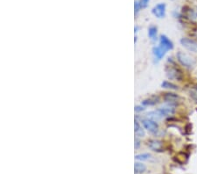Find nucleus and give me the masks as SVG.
Listing matches in <instances>:
<instances>
[{
  "mask_svg": "<svg viewBox=\"0 0 197 174\" xmlns=\"http://www.w3.org/2000/svg\"><path fill=\"white\" fill-rule=\"evenodd\" d=\"M166 73L169 79H174L180 81L182 79V72L179 68L175 66L173 62L166 67Z\"/></svg>",
  "mask_w": 197,
  "mask_h": 174,
  "instance_id": "f257e3e1",
  "label": "nucleus"
},
{
  "mask_svg": "<svg viewBox=\"0 0 197 174\" xmlns=\"http://www.w3.org/2000/svg\"><path fill=\"white\" fill-rule=\"evenodd\" d=\"M176 57H177V60L179 61L180 64L187 69H193L195 65V62L194 61V59L192 57H190L189 55L181 52V51H179L176 54Z\"/></svg>",
  "mask_w": 197,
  "mask_h": 174,
  "instance_id": "f03ea898",
  "label": "nucleus"
},
{
  "mask_svg": "<svg viewBox=\"0 0 197 174\" xmlns=\"http://www.w3.org/2000/svg\"><path fill=\"white\" fill-rule=\"evenodd\" d=\"M180 44L191 52L197 53V41L189 38H181Z\"/></svg>",
  "mask_w": 197,
  "mask_h": 174,
  "instance_id": "7ed1b4c3",
  "label": "nucleus"
},
{
  "mask_svg": "<svg viewBox=\"0 0 197 174\" xmlns=\"http://www.w3.org/2000/svg\"><path fill=\"white\" fill-rule=\"evenodd\" d=\"M142 124H143L145 129H146L147 131H149L151 133H156L158 130V128H159L158 124L153 120L151 119L144 120L142 121Z\"/></svg>",
  "mask_w": 197,
  "mask_h": 174,
  "instance_id": "20e7f679",
  "label": "nucleus"
},
{
  "mask_svg": "<svg viewBox=\"0 0 197 174\" xmlns=\"http://www.w3.org/2000/svg\"><path fill=\"white\" fill-rule=\"evenodd\" d=\"M152 13L157 18H162L166 16V5L165 4H159L156 6H154L152 10Z\"/></svg>",
  "mask_w": 197,
  "mask_h": 174,
  "instance_id": "39448f33",
  "label": "nucleus"
},
{
  "mask_svg": "<svg viewBox=\"0 0 197 174\" xmlns=\"http://www.w3.org/2000/svg\"><path fill=\"white\" fill-rule=\"evenodd\" d=\"M160 47L163 48L166 51H168V50L173 48V42H172L166 36V35H160Z\"/></svg>",
  "mask_w": 197,
  "mask_h": 174,
  "instance_id": "423d86ee",
  "label": "nucleus"
},
{
  "mask_svg": "<svg viewBox=\"0 0 197 174\" xmlns=\"http://www.w3.org/2000/svg\"><path fill=\"white\" fill-rule=\"evenodd\" d=\"M158 112L160 113V115H161L162 117H164V116H170V115L174 113L175 108H174V107L172 104H170L168 107H161V108L158 109Z\"/></svg>",
  "mask_w": 197,
  "mask_h": 174,
  "instance_id": "0eeeda50",
  "label": "nucleus"
},
{
  "mask_svg": "<svg viewBox=\"0 0 197 174\" xmlns=\"http://www.w3.org/2000/svg\"><path fill=\"white\" fill-rule=\"evenodd\" d=\"M148 146L154 151H161L163 143L161 141H159V140H152L148 142Z\"/></svg>",
  "mask_w": 197,
  "mask_h": 174,
  "instance_id": "6e6552de",
  "label": "nucleus"
},
{
  "mask_svg": "<svg viewBox=\"0 0 197 174\" xmlns=\"http://www.w3.org/2000/svg\"><path fill=\"white\" fill-rule=\"evenodd\" d=\"M166 50L161 48L160 46H158V47H154L153 48V49H152V53H153V55L155 56V58H157L158 60H160L162 59L163 57H164V55L166 54Z\"/></svg>",
  "mask_w": 197,
  "mask_h": 174,
  "instance_id": "1a4fd4ad",
  "label": "nucleus"
},
{
  "mask_svg": "<svg viewBox=\"0 0 197 174\" xmlns=\"http://www.w3.org/2000/svg\"><path fill=\"white\" fill-rule=\"evenodd\" d=\"M146 170V166L139 162L135 163L134 165V172L136 174H141L145 172Z\"/></svg>",
  "mask_w": 197,
  "mask_h": 174,
  "instance_id": "9d476101",
  "label": "nucleus"
},
{
  "mask_svg": "<svg viewBox=\"0 0 197 174\" xmlns=\"http://www.w3.org/2000/svg\"><path fill=\"white\" fill-rule=\"evenodd\" d=\"M135 135L138 136V137H143L145 136V132H144V129L139 125V123L138 122V120H135Z\"/></svg>",
  "mask_w": 197,
  "mask_h": 174,
  "instance_id": "9b49d317",
  "label": "nucleus"
},
{
  "mask_svg": "<svg viewBox=\"0 0 197 174\" xmlns=\"http://www.w3.org/2000/svg\"><path fill=\"white\" fill-rule=\"evenodd\" d=\"M164 100L167 102H169L170 104L173 103L175 100H178V96L174 93H165Z\"/></svg>",
  "mask_w": 197,
  "mask_h": 174,
  "instance_id": "f8f14e48",
  "label": "nucleus"
},
{
  "mask_svg": "<svg viewBox=\"0 0 197 174\" xmlns=\"http://www.w3.org/2000/svg\"><path fill=\"white\" fill-rule=\"evenodd\" d=\"M148 35L153 41H155L157 40V28H155V27L149 28V29H148Z\"/></svg>",
  "mask_w": 197,
  "mask_h": 174,
  "instance_id": "ddd939ff",
  "label": "nucleus"
},
{
  "mask_svg": "<svg viewBox=\"0 0 197 174\" xmlns=\"http://www.w3.org/2000/svg\"><path fill=\"white\" fill-rule=\"evenodd\" d=\"M159 102V99L158 98H155V97H152L150 99H147L145 100H144L142 102L144 106H153L155 104H157Z\"/></svg>",
  "mask_w": 197,
  "mask_h": 174,
  "instance_id": "4468645a",
  "label": "nucleus"
},
{
  "mask_svg": "<svg viewBox=\"0 0 197 174\" xmlns=\"http://www.w3.org/2000/svg\"><path fill=\"white\" fill-rule=\"evenodd\" d=\"M161 86L163 88H166V89H170V90H177L178 87L177 85L173 84V83L168 82V81H164L161 84Z\"/></svg>",
  "mask_w": 197,
  "mask_h": 174,
  "instance_id": "2eb2a0df",
  "label": "nucleus"
},
{
  "mask_svg": "<svg viewBox=\"0 0 197 174\" xmlns=\"http://www.w3.org/2000/svg\"><path fill=\"white\" fill-rule=\"evenodd\" d=\"M148 117L150 118L151 120H160L161 119L162 116L160 115V113L158 112V110L156 111H153V112H150V113H148Z\"/></svg>",
  "mask_w": 197,
  "mask_h": 174,
  "instance_id": "dca6fc26",
  "label": "nucleus"
},
{
  "mask_svg": "<svg viewBox=\"0 0 197 174\" xmlns=\"http://www.w3.org/2000/svg\"><path fill=\"white\" fill-rule=\"evenodd\" d=\"M151 155L148 154V153H143V154H138V155H136L135 156V159L138 160V161H145V160H148L150 158Z\"/></svg>",
  "mask_w": 197,
  "mask_h": 174,
  "instance_id": "f3484780",
  "label": "nucleus"
},
{
  "mask_svg": "<svg viewBox=\"0 0 197 174\" xmlns=\"http://www.w3.org/2000/svg\"><path fill=\"white\" fill-rule=\"evenodd\" d=\"M149 1H150V0H139L138 2H139L140 8H141V9L145 8V7L148 5V4H149Z\"/></svg>",
  "mask_w": 197,
  "mask_h": 174,
  "instance_id": "a211bd4d",
  "label": "nucleus"
},
{
  "mask_svg": "<svg viewBox=\"0 0 197 174\" xmlns=\"http://www.w3.org/2000/svg\"><path fill=\"white\" fill-rule=\"evenodd\" d=\"M140 9H141V8H140V5H139V2H138V1H135V4H134L135 14H137V13L139 11V10Z\"/></svg>",
  "mask_w": 197,
  "mask_h": 174,
  "instance_id": "6ab92c4d",
  "label": "nucleus"
},
{
  "mask_svg": "<svg viewBox=\"0 0 197 174\" xmlns=\"http://www.w3.org/2000/svg\"><path fill=\"white\" fill-rule=\"evenodd\" d=\"M145 108H144L143 107H141V106H137V107H135V111L136 112H141V111H143Z\"/></svg>",
  "mask_w": 197,
  "mask_h": 174,
  "instance_id": "aec40b11",
  "label": "nucleus"
},
{
  "mask_svg": "<svg viewBox=\"0 0 197 174\" xmlns=\"http://www.w3.org/2000/svg\"><path fill=\"white\" fill-rule=\"evenodd\" d=\"M139 143H140L139 141H138V139H136V140H135V148H136V149H138V148L139 147Z\"/></svg>",
  "mask_w": 197,
  "mask_h": 174,
  "instance_id": "412c9836",
  "label": "nucleus"
}]
</instances>
